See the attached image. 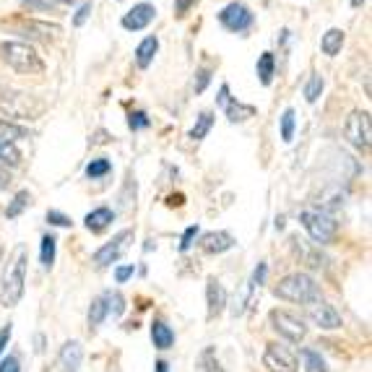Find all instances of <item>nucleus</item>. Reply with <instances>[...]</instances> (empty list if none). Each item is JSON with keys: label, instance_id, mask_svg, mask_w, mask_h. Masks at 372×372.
<instances>
[{"label": "nucleus", "instance_id": "nucleus-1", "mask_svg": "<svg viewBox=\"0 0 372 372\" xmlns=\"http://www.w3.org/2000/svg\"><path fill=\"white\" fill-rule=\"evenodd\" d=\"M47 104L39 97L29 94V91H18V89H3L0 91V115L13 120H39L45 115Z\"/></svg>", "mask_w": 372, "mask_h": 372}, {"label": "nucleus", "instance_id": "nucleus-2", "mask_svg": "<svg viewBox=\"0 0 372 372\" xmlns=\"http://www.w3.org/2000/svg\"><path fill=\"white\" fill-rule=\"evenodd\" d=\"M273 294L279 300L297 302V305H312L320 300V287L308 273H289L273 287Z\"/></svg>", "mask_w": 372, "mask_h": 372}, {"label": "nucleus", "instance_id": "nucleus-3", "mask_svg": "<svg viewBox=\"0 0 372 372\" xmlns=\"http://www.w3.org/2000/svg\"><path fill=\"white\" fill-rule=\"evenodd\" d=\"M0 57L16 73H29L32 76V73L45 71V60L27 42H0Z\"/></svg>", "mask_w": 372, "mask_h": 372}, {"label": "nucleus", "instance_id": "nucleus-4", "mask_svg": "<svg viewBox=\"0 0 372 372\" xmlns=\"http://www.w3.org/2000/svg\"><path fill=\"white\" fill-rule=\"evenodd\" d=\"M302 227L308 229V235L318 242V245H328L336 240L338 232V221L328 211L318 209V211H302L300 214Z\"/></svg>", "mask_w": 372, "mask_h": 372}, {"label": "nucleus", "instance_id": "nucleus-5", "mask_svg": "<svg viewBox=\"0 0 372 372\" xmlns=\"http://www.w3.org/2000/svg\"><path fill=\"white\" fill-rule=\"evenodd\" d=\"M24 279H27V253H18L16 263L6 271L3 287H0V305L3 308H16L18 300L24 297Z\"/></svg>", "mask_w": 372, "mask_h": 372}, {"label": "nucleus", "instance_id": "nucleus-6", "mask_svg": "<svg viewBox=\"0 0 372 372\" xmlns=\"http://www.w3.org/2000/svg\"><path fill=\"white\" fill-rule=\"evenodd\" d=\"M271 328L279 333V336H284L289 344H300V341H305V336H308V326H305V320L297 318V315H291V312H287V310H271Z\"/></svg>", "mask_w": 372, "mask_h": 372}, {"label": "nucleus", "instance_id": "nucleus-7", "mask_svg": "<svg viewBox=\"0 0 372 372\" xmlns=\"http://www.w3.org/2000/svg\"><path fill=\"white\" fill-rule=\"evenodd\" d=\"M346 138H349V144L357 146V149H362L367 151L372 144V128H370V112H364V109H354L349 120H346Z\"/></svg>", "mask_w": 372, "mask_h": 372}, {"label": "nucleus", "instance_id": "nucleus-8", "mask_svg": "<svg viewBox=\"0 0 372 372\" xmlns=\"http://www.w3.org/2000/svg\"><path fill=\"white\" fill-rule=\"evenodd\" d=\"M219 24L229 32H235V34H242L247 29L253 27V13L247 8L245 3H229L224 8L219 11Z\"/></svg>", "mask_w": 372, "mask_h": 372}, {"label": "nucleus", "instance_id": "nucleus-9", "mask_svg": "<svg viewBox=\"0 0 372 372\" xmlns=\"http://www.w3.org/2000/svg\"><path fill=\"white\" fill-rule=\"evenodd\" d=\"M263 364L268 372H297L300 370V362H297V354L291 352L289 346L284 344H268L263 354Z\"/></svg>", "mask_w": 372, "mask_h": 372}, {"label": "nucleus", "instance_id": "nucleus-10", "mask_svg": "<svg viewBox=\"0 0 372 372\" xmlns=\"http://www.w3.org/2000/svg\"><path fill=\"white\" fill-rule=\"evenodd\" d=\"M130 242H133V232H130V229H123V232H118V235L109 240L107 245H102L99 250L94 253V263H97V266L118 263Z\"/></svg>", "mask_w": 372, "mask_h": 372}, {"label": "nucleus", "instance_id": "nucleus-11", "mask_svg": "<svg viewBox=\"0 0 372 372\" xmlns=\"http://www.w3.org/2000/svg\"><path fill=\"white\" fill-rule=\"evenodd\" d=\"M216 104L224 109V112H227L229 123H245V120L255 118V107H253V104H242V102H237L235 97L229 94L227 83H221L219 97H216Z\"/></svg>", "mask_w": 372, "mask_h": 372}, {"label": "nucleus", "instance_id": "nucleus-12", "mask_svg": "<svg viewBox=\"0 0 372 372\" xmlns=\"http://www.w3.org/2000/svg\"><path fill=\"white\" fill-rule=\"evenodd\" d=\"M310 320L318 328H323V331H336V328H341V315H338V310L333 308L331 302H323V300L310 305Z\"/></svg>", "mask_w": 372, "mask_h": 372}, {"label": "nucleus", "instance_id": "nucleus-13", "mask_svg": "<svg viewBox=\"0 0 372 372\" xmlns=\"http://www.w3.org/2000/svg\"><path fill=\"white\" fill-rule=\"evenodd\" d=\"M154 16H156V8L151 3H138V6H133V8L123 16L120 24H123V29H128V32H141V29H146L154 21Z\"/></svg>", "mask_w": 372, "mask_h": 372}, {"label": "nucleus", "instance_id": "nucleus-14", "mask_svg": "<svg viewBox=\"0 0 372 372\" xmlns=\"http://www.w3.org/2000/svg\"><path fill=\"white\" fill-rule=\"evenodd\" d=\"M18 32L24 36H29V39H36V42H50V39H55L63 29L57 27V24H50V21H34V18H29V21H21V24H18Z\"/></svg>", "mask_w": 372, "mask_h": 372}, {"label": "nucleus", "instance_id": "nucleus-15", "mask_svg": "<svg viewBox=\"0 0 372 372\" xmlns=\"http://www.w3.org/2000/svg\"><path fill=\"white\" fill-rule=\"evenodd\" d=\"M206 305H209V320L219 318L227 308V289L221 287L216 276H211L206 282Z\"/></svg>", "mask_w": 372, "mask_h": 372}, {"label": "nucleus", "instance_id": "nucleus-16", "mask_svg": "<svg viewBox=\"0 0 372 372\" xmlns=\"http://www.w3.org/2000/svg\"><path fill=\"white\" fill-rule=\"evenodd\" d=\"M200 250L209 255H219V253H227L235 247V237L229 235V232H206V235L200 237Z\"/></svg>", "mask_w": 372, "mask_h": 372}, {"label": "nucleus", "instance_id": "nucleus-17", "mask_svg": "<svg viewBox=\"0 0 372 372\" xmlns=\"http://www.w3.org/2000/svg\"><path fill=\"white\" fill-rule=\"evenodd\" d=\"M81 359H83V346L78 341L63 344V349H60V367H63V372H78Z\"/></svg>", "mask_w": 372, "mask_h": 372}, {"label": "nucleus", "instance_id": "nucleus-18", "mask_svg": "<svg viewBox=\"0 0 372 372\" xmlns=\"http://www.w3.org/2000/svg\"><path fill=\"white\" fill-rule=\"evenodd\" d=\"M112 221H115V211L107 209V206L94 209L91 214H86V219H83V224H86V229H89V232H104V229H107Z\"/></svg>", "mask_w": 372, "mask_h": 372}, {"label": "nucleus", "instance_id": "nucleus-19", "mask_svg": "<svg viewBox=\"0 0 372 372\" xmlns=\"http://www.w3.org/2000/svg\"><path fill=\"white\" fill-rule=\"evenodd\" d=\"M156 50H159V39H156V36H146L144 42L136 47V63H138V68H149V65L154 63Z\"/></svg>", "mask_w": 372, "mask_h": 372}, {"label": "nucleus", "instance_id": "nucleus-20", "mask_svg": "<svg viewBox=\"0 0 372 372\" xmlns=\"http://www.w3.org/2000/svg\"><path fill=\"white\" fill-rule=\"evenodd\" d=\"M151 341H154L156 349H172L174 344V333H172V328L167 326V323H162V320H154L151 323Z\"/></svg>", "mask_w": 372, "mask_h": 372}, {"label": "nucleus", "instance_id": "nucleus-21", "mask_svg": "<svg viewBox=\"0 0 372 372\" xmlns=\"http://www.w3.org/2000/svg\"><path fill=\"white\" fill-rule=\"evenodd\" d=\"M255 73H258V81L263 83V86H268L273 81V73H276V57H273V53H263L258 57Z\"/></svg>", "mask_w": 372, "mask_h": 372}, {"label": "nucleus", "instance_id": "nucleus-22", "mask_svg": "<svg viewBox=\"0 0 372 372\" xmlns=\"http://www.w3.org/2000/svg\"><path fill=\"white\" fill-rule=\"evenodd\" d=\"M341 47H344V32L341 29H328L323 39H320V50L333 57V55L341 53Z\"/></svg>", "mask_w": 372, "mask_h": 372}, {"label": "nucleus", "instance_id": "nucleus-23", "mask_svg": "<svg viewBox=\"0 0 372 372\" xmlns=\"http://www.w3.org/2000/svg\"><path fill=\"white\" fill-rule=\"evenodd\" d=\"M24 138H29L27 128L16 125V123H11V120H0V141L16 144V141H24Z\"/></svg>", "mask_w": 372, "mask_h": 372}, {"label": "nucleus", "instance_id": "nucleus-24", "mask_svg": "<svg viewBox=\"0 0 372 372\" xmlns=\"http://www.w3.org/2000/svg\"><path fill=\"white\" fill-rule=\"evenodd\" d=\"M211 125H214V112H200L198 118H195V125H193L191 133H188V138H191V141H203V138L209 136Z\"/></svg>", "mask_w": 372, "mask_h": 372}, {"label": "nucleus", "instance_id": "nucleus-25", "mask_svg": "<svg viewBox=\"0 0 372 372\" xmlns=\"http://www.w3.org/2000/svg\"><path fill=\"white\" fill-rule=\"evenodd\" d=\"M102 300H104V305H107V315L120 318V315L125 312V297H123L120 291H104Z\"/></svg>", "mask_w": 372, "mask_h": 372}, {"label": "nucleus", "instance_id": "nucleus-26", "mask_svg": "<svg viewBox=\"0 0 372 372\" xmlns=\"http://www.w3.org/2000/svg\"><path fill=\"white\" fill-rule=\"evenodd\" d=\"M112 172V164H109V159H104V156H99V159H91L89 164H86V177L89 180H99V177H104V174Z\"/></svg>", "mask_w": 372, "mask_h": 372}, {"label": "nucleus", "instance_id": "nucleus-27", "mask_svg": "<svg viewBox=\"0 0 372 372\" xmlns=\"http://www.w3.org/2000/svg\"><path fill=\"white\" fill-rule=\"evenodd\" d=\"M323 86H326L323 76H320V73H312L308 86H305V99H308L310 104H315V102L320 99V94H323Z\"/></svg>", "mask_w": 372, "mask_h": 372}, {"label": "nucleus", "instance_id": "nucleus-28", "mask_svg": "<svg viewBox=\"0 0 372 372\" xmlns=\"http://www.w3.org/2000/svg\"><path fill=\"white\" fill-rule=\"evenodd\" d=\"M300 354H302V359H305L308 372H328V367H326V362H323L320 352H315V349H302Z\"/></svg>", "mask_w": 372, "mask_h": 372}, {"label": "nucleus", "instance_id": "nucleus-29", "mask_svg": "<svg viewBox=\"0 0 372 372\" xmlns=\"http://www.w3.org/2000/svg\"><path fill=\"white\" fill-rule=\"evenodd\" d=\"M29 200H32L29 191H18L16 195H13V200H11V206L6 209V216H8V219L21 216V211H24V209L29 206Z\"/></svg>", "mask_w": 372, "mask_h": 372}, {"label": "nucleus", "instance_id": "nucleus-30", "mask_svg": "<svg viewBox=\"0 0 372 372\" xmlns=\"http://www.w3.org/2000/svg\"><path fill=\"white\" fill-rule=\"evenodd\" d=\"M55 247H57V240H55L53 235L42 237V250H39V261H42V266H45V268H50V266L55 263Z\"/></svg>", "mask_w": 372, "mask_h": 372}, {"label": "nucleus", "instance_id": "nucleus-31", "mask_svg": "<svg viewBox=\"0 0 372 372\" xmlns=\"http://www.w3.org/2000/svg\"><path fill=\"white\" fill-rule=\"evenodd\" d=\"M200 370L203 372H227L224 367H221V362H219L216 349H214V346H209V349L200 354Z\"/></svg>", "mask_w": 372, "mask_h": 372}, {"label": "nucleus", "instance_id": "nucleus-32", "mask_svg": "<svg viewBox=\"0 0 372 372\" xmlns=\"http://www.w3.org/2000/svg\"><path fill=\"white\" fill-rule=\"evenodd\" d=\"M294 128H297V115H294V109H284V115H282V141L284 144H291Z\"/></svg>", "mask_w": 372, "mask_h": 372}, {"label": "nucleus", "instance_id": "nucleus-33", "mask_svg": "<svg viewBox=\"0 0 372 372\" xmlns=\"http://www.w3.org/2000/svg\"><path fill=\"white\" fill-rule=\"evenodd\" d=\"M0 164H11V167H18V164H21V151L16 149V144L0 141Z\"/></svg>", "mask_w": 372, "mask_h": 372}, {"label": "nucleus", "instance_id": "nucleus-34", "mask_svg": "<svg viewBox=\"0 0 372 372\" xmlns=\"http://www.w3.org/2000/svg\"><path fill=\"white\" fill-rule=\"evenodd\" d=\"M107 318V305H104V300L102 297H97V300H91V308H89V326L97 328L102 326V320Z\"/></svg>", "mask_w": 372, "mask_h": 372}, {"label": "nucleus", "instance_id": "nucleus-35", "mask_svg": "<svg viewBox=\"0 0 372 372\" xmlns=\"http://www.w3.org/2000/svg\"><path fill=\"white\" fill-rule=\"evenodd\" d=\"M149 125H151V120H149V115H146L144 109H136V112L128 115V128L130 130H146Z\"/></svg>", "mask_w": 372, "mask_h": 372}, {"label": "nucleus", "instance_id": "nucleus-36", "mask_svg": "<svg viewBox=\"0 0 372 372\" xmlns=\"http://www.w3.org/2000/svg\"><path fill=\"white\" fill-rule=\"evenodd\" d=\"M209 83H211V71L209 68H198V71H195V81H193V91H195V94H203Z\"/></svg>", "mask_w": 372, "mask_h": 372}, {"label": "nucleus", "instance_id": "nucleus-37", "mask_svg": "<svg viewBox=\"0 0 372 372\" xmlns=\"http://www.w3.org/2000/svg\"><path fill=\"white\" fill-rule=\"evenodd\" d=\"M198 224H193V227H188L185 232H182V240H180V253H188L193 247V242H195V237H198Z\"/></svg>", "mask_w": 372, "mask_h": 372}, {"label": "nucleus", "instance_id": "nucleus-38", "mask_svg": "<svg viewBox=\"0 0 372 372\" xmlns=\"http://www.w3.org/2000/svg\"><path fill=\"white\" fill-rule=\"evenodd\" d=\"M47 224H53V227H71L73 221L71 216H65L60 211H47Z\"/></svg>", "mask_w": 372, "mask_h": 372}, {"label": "nucleus", "instance_id": "nucleus-39", "mask_svg": "<svg viewBox=\"0 0 372 372\" xmlns=\"http://www.w3.org/2000/svg\"><path fill=\"white\" fill-rule=\"evenodd\" d=\"M21 6L27 8H36V11H55V0H21Z\"/></svg>", "mask_w": 372, "mask_h": 372}, {"label": "nucleus", "instance_id": "nucleus-40", "mask_svg": "<svg viewBox=\"0 0 372 372\" xmlns=\"http://www.w3.org/2000/svg\"><path fill=\"white\" fill-rule=\"evenodd\" d=\"M89 16H91V3H83L81 8L76 11V16H73V27H83Z\"/></svg>", "mask_w": 372, "mask_h": 372}, {"label": "nucleus", "instance_id": "nucleus-41", "mask_svg": "<svg viewBox=\"0 0 372 372\" xmlns=\"http://www.w3.org/2000/svg\"><path fill=\"white\" fill-rule=\"evenodd\" d=\"M266 273H268V266H266V263H258V266H255L253 282H250V289H253V287H261V284L266 282Z\"/></svg>", "mask_w": 372, "mask_h": 372}, {"label": "nucleus", "instance_id": "nucleus-42", "mask_svg": "<svg viewBox=\"0 0 372 372\" xmlns=\"http://www.w3.org/2000/svg\"><path fill=\"white\" fill-rule=\"evenodd\" d=\"M133 273H136V266H133V263H130V266H120L118 271H115V279H118V284H125L128 279L133 276Z\"/></svg>", "mask_w": 372, "mask_h": 372}, {"label": "nucleus", "instance_id": "nucleus-43", "mask_svg": "<svg viewBox=\"0 0 372 372\" xmlns=\"http://www.w3.org/2000/svg\"><path fill=\"white\" fill-rule=\"evenodd\" d=\"M0 372H21V364H18L16 357H6V359L0 362Z\"/></svg>", "mask_w": 372, "mask_h": 372}, {"label": "nucleus", "instance_id": "nucleus-44", "mask_svg": "<svg viewBox=\"0 0 372 372\" xmlns=\"http://www.w3.org/2000/svg\"><path fill=\"white\" fill-rule=\"evenodd\" d=\"M193 6H195V0H174V11H177V16H185Z\"/></svg>", "mask_w": 372, "mask_h": 372}, {"label": "nucleus", "instance_id": "nucleus-45", "mask_svg": "<svg viewBox=\"0 0 372 372\" xmlns=\"http://www.w3.org/2000/svg\"><path fill=\"white\" fill-rule=\"evenodd\" d=\"M11 333H13V328H11V326H3V328H0V354H3V352H6V346H8Z\"/></svg>", "mask_w": 372, "mask_h": 372}, {"label": "nucleus", "instance_id": "nucleus-46", "mask_svg": "<svg viewBox=\"0 0 372 372\" xmlns=\"http://www.w3.org/2000/svg\"><path fill=\"white\" fill-rule=\"evenodd\" d=\"M8 185H11V174L6 172V170H0V191L8 188Z\"/></svg>", "mask_w": 372, "mask_h": 372}, {"label": "nucleus", "instance_id": "nucleus-47", "mask_svg": "<svg viewBox=\"0 0 372 372\" xmlns=\"http://www.w3.org/2000/svg\"><path fill=\"white\" fill-rule=\"evenodd\" d=\"M167 203H170V206H182V203H185V198H182L180 193H177V195H170V198H167Z\"/></svg>", "mask_w": 372, "mask_h": 372}, {"label": "nucleus", "instance_id": "nucleus-48", "mask_svg": "<svg viewBox=\"0 0 372 372\" xmlns=\"http://www.w3.org/2000/svg\"><path fill=\"white\" fill-rule=\"evenodd\" d=\"M34 341H36V346H34V349H36V352H39V354H42V352H45V336L39 333V336H36Z\"/></svg>", "mask_w": 372, "mask_h": 372}, {"label": "nucleus", "instance_id": "nucleus-49", "mask_svg": "<svg viewBox=\"0 0 372 372\" xmlns=\"http://www.w3.org/2000/svg\"><path fill=\"white\" fill-rule=\"evenodd\" d=\"M156 372H170V364L164 362V359H159V362H156Z\"/></svg>", "mask_w": 372, "mask_h": 372}, {"label": "nucleus", "instance_id": "nucleus-50", "mask_svg": "<svg viewBox=\"0 0 372 372\" xmlns=\"http://www.w3.org/2000/svg\"><path fill=\"white\" fill-rule=\"evenodd\" d=\"M362 3H364V0H352V6H354V8H357V6H362Z\"/></svg>", "mask_w": 372, "mask_h": 372}]
</instances>
